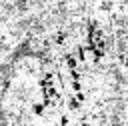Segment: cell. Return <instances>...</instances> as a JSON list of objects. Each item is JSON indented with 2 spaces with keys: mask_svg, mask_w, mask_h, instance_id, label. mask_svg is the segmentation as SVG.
<instances>
[{
  "mask_svg": "<svg viewBox=\"0 0 128 126\" xmlns=\"http://www.w3.org/2000/svg\"><path fill=\"white\" fill-rule=\"evenodd\" d=\"M74 126H88V122H84V120H80V122H76Z\"/></svg>",
  "mask_w": 128,
  "mask_h": 126,
  "instance_id": "6da1fadb",
  "label": "cell"
},
{
  "mask_svg": "<svg viewBox=\"0 0 128 126\" xmlns=\"http://www.w3.org/2000/svg\"><path fill=\"white\" fill-rule=\"evenodd\" d=\"M124 126H128V124H124Z\"/></svg>",
  "mask_w": 128,
  "mask_h": 126,
  "instance_id": "7a4b0ae2",
  "label": "cell"
}]
</instances>
